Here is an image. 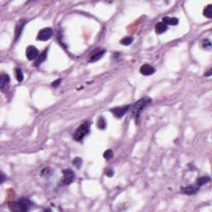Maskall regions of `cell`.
<instances>
[{
  "label": "cell",
  "instance_id": "obj_1",
  "mask_svg": "<svg viewBox=\"0 0 212 212\" xmlns=\"http://www.w3.org/2000/svg\"><path fill=\"white\" fill-rule=\"evenodd\" d=\"M151 102H152V100H151L150 98H148V97H144V98H143L141 100L137 101V102L133 105V108H132V116L135 119L136 123H138V119H139V117H140L142 111H143Z\"/></svg>",
  "mask_w": 212,
  "mask_h": 212
},
{
  "label": "cell",
  "instance_id": "obj_2",
  "mask_svg": "<svg viewBox=\"0 0 212 212\" xmlns=\"http://www.w3.org/2000/svg\"><path fill=\"white\" fill-rule=\"evenodd\" d=\"M31 205H32V203H31V201L28 199H27V198H21L17 202H15L13 204H11V205H9V207L11 209V211L25 212L29 211Z\"/></svg>",
  "mask_w": 212,
  "mask_h": 212
},
{
  "label": "cell",
  "instance_id": "obj_3",
  "mask_svg": "<svg viewBox=\"0 0 212 212\" xmlns=\"http://www.w3.org/2000/svg\"><path fill=\"white\" fill-rule=\"evenodd\" d=\"M89 128H90V125L89 122H85L81 124V126H79L75 132L74 136H73L75 140L77 142H81L82 139L89 134Z\"/></svg>",
  "mask_w": 212,
  "mask_h": 212
},
{
  "label": "cell",
  "instance_id": "obj_4",
  "mask_svg": "<svg viewBox=\"0 0 212 212\" xmlns=\"http://www.w3.org/2000/svg\"><path fill=\"white\" fill-rule=\"evenodd\" d=\"M52 34H53V32L51 28H49V27L42 28L39 31V33L37 34V39L38 41H48L49 39L52 37Z\"/></svg>",
  "mask_w": 212,
  "mask_h": 212
},
{
  "label": "cell",
  "instance_id": "obj_5",
  "mask_svg": "<svg viewBox=\"0 0 212 212\" xmlns=\"http://www.w3.org/2000/svg\"><path fill=\"white\" fill-rule=\"evenodd\" d=\"M62 174H63L62 182L65 185H70L75 181V174L71 169H65L62 171Z\"/></svg>",
  "mask_w": 212,
  "mask_h": 212
},
{
  "label": "cell",
  "instance_id": "obj_6",
  "mask_svg": "<svg viewBox=\"0 0 212 212\" xmlns=\"http://www.w3.org/2000/svg\"><path fill=\"white\" fill-rule=\"evenodd\" d=\"M129 108H130V105H124L123 107H115V108L111 109L110 112L117 118H122L127 112L129 111Z\"/></svg>",
  "mask_w": 212,
  "mask_h": 212
},
{
  "label": "cell",
  "instance_id": "obj_7",
  "mask_svg": "<svg viewBox=\"0 0 212 212\" xmlns=\"http://www.w3.org/2000/svg\"><path fill=\"white\" fill-rule=\"evenodd\" d=\"M201 186L198 184L197 182H196L193 185H190V186H186V187H182L181 189V192L182 194H185V195H194L197 192L199 189H200Z\"/></svg>",
  "mask_w": 212,
  "mask_h": 212
},
{
  "label": "cell",
  "instance_id": "obj_8",
  "mask_svg": "<svg viewBox=\"0 0 212 212\" xmlns=\"http://www.w3.org/2000/svg\"><path fill=\"white\" fill-rule=\"evenodd\" d=\"M38 50H37L34 46H29L26 51V56L27 57V59L29 61H33L38 56Z\"/></svg>",
  "mask_w": 212,
  "mask_h": 212
},
{
  "label": "cell",
  "instance_id": "obj_9",
  "mask_svg": "<svg viewBox=\"0 0 212 212\" xmlns=\"http://www.w3.org/2000/svg\"><path fill=\"white\" fill-rule=\"evenodd\" d=\"M139 71H140V73H141L142 75H151L155 73L156 70H155V68H154L153 66H151V65H149V64H144V65H143V66L140 67Z\"/></svg>",
  "mask_w": 212,
  "mask_h": 212
},
{
  "label": "cell",
  "instance_id": "obj_10",
  "mask_svg": "<svg viewBox=\"0 0 212 212\" xmlns=\"http://www.w3.org/2000/svg\"><path fill=\"white\" fill-rule=\"evenodd\" d=\"M104 50H100V49H96L94 52H92V55L89 57V62H95L97 61L100 59L102 56H104Z\"/></svg>",
  "mask_w": 212,
  "mask_h": 212
},
{
  "label": "cell",
  "instance_id": "obj_11",
  "mask_svg": "<svg viewBox=\"0 0 212 212\" xmlns=\"http://www.w3.org/2000/svg\"><path fill=\"white\" fill-rule=\"evenodd\" d=\"M47 49H46V50H44L43 52H41V54H40V56H38L37 59L36 60L34 65H35L36 66H39L41 63L44 62L45 61L47 60Z\"/></svg>",
  "mask_w": 212,
  "mask_h": 212
},
{
  "label": "cell",
  "instance_id": "obj_12",
  "mask_svg": "<svg viewBox=\"0 0 212 212\" xmlns=\"http://www.w3.org/2000/svg\"><path fill=\"white\" fill-rule=\"evenodd\" d=\"M163 22L165 23L167 26L168 25H171V26H176L177 25L179 22L178 18H171V17H164L163 18Z\"/></svg>",
  "mask_w": 212,
  "mask_h": 212
},
{
  "label": "cell",
  "instance_id": "obj_13",
  "mask_svg": "<svg viewBox=\"0 0 212 212\" xmlns=\"http://www.w3.org/2000/svg\"><path fill=\"white\" fill-rule=\"evenodd\" d=\"M168 30V26L163 22L157 23L155 26V32L157 34H163Z\"/></svg>",
  "mask_w": 212,
  "mask_h": 212
},
{
  "label": "cell",
  "instance_id": "obj_14",
  "mask_svg": "<svg viewBox=\"0 0 212 212\" xmlns=\"http://www.w3.org/2000/svg\"><path fill=\"white\" fill-rule=\"evenodd\" d=\"M9 81H10V78L7 75H1V77H0V88H1V89H4V87L9 83Z\"/></svg>",
  "mask_w": 212,
  "mask_h": 212
},
{
  "label": "cell",
  "instance_id": "obj_15",
  "mask_svg": "<svg viewBox=\"0 0 212 212\" xmlns=\"http://www.w3.org/2000/svg\"><path fill=\"white\" fill-rule=\"evenodd\" d=\"M203 14L205 18H212V4H209L205 7L204 11H203Z\"/></svg>",
  "mask_w": 212,
  "mask_h": 212
},
{
  "label": "cell",
  "instance_id": "obj_16",
  "mask_svg": "<svg viewBox=\"0 0 212 212\" xmlns=\"http://www.w3.org/2000/svg\"><path fill=\"white\" fill-rule=\"evenodd\" d=\"M15 75H16V78L18 82H22L23 81V74H22V70L20 68H16L15 69Z\"/></svg>",
  "mask_w": 212,
  "mask_h": 212
},
{
  "label": "cell",
  "instance_id": "obj_17",
  "mask_svg": "<svg viewBox=\"0 0 212 212\" xmlns=\"http://www.w3.org/2000/svg\"><path fill=\"white\" fill-rule=\"evenodd\" d=\"M97 126H98V129H104L106 128V122H105V119L104 118H99L98 119V122H97Z\"/></svg>",
  "mask_w": 212,
  "mask_h": 212
},
{
  "label": "cell",
  "instance_id": "obj_18",
  "mask_svg": "<svg viewBox=\"0 0 212 212\" xmlns=\"http://www.w3.org/2000/svg\"><path fill=\"white\" fill-rule=\"evenodd\" d=\"M210 181H211V178L208 177H200V178L197 179L196 182L201 186H203V185H205V184H206V183H208Z\"/></svg>",
  "mask_w": 212,
  "mask_h": 212
},
{
  "label": "cell",
  "instance_id": "obj_19",
  "mask_svg": "<svg viewBox=\"0 0 212 212\" xmlns=\"http://www.w3.org/2000/svg\"><path fill=\"white\" fill-rule=\"evenodd\" d=\"M133 41H134V39H133L132 37H123V39L120 41V43L123 45V46H129V45H130L131 43L133 42Z\"/></svg>",
  "mask_w": 212,
  "mask_h": 212
},
{
  "label": "cell",
  "instance_id": "obj_20",
  "mask_svg": "<svg viewBox=\"0 0 212 212\" xmlns=\"http://www.w3.org/2000/svg\"><path fill=\"white\" fill-rule=\"evenodd\" d=\"M23 26H24V22H19V25L17 26V29H16V40L18 38V37L21 35V33H22V30L23 28Z\"/></svg>",
  "mask_w": 212,
  "mask_h": 212
},
{
  "label": "cell",
  "instance_id": "obj_21",
  "mask_svg": "<svg viewBox=\"0 0 212 212\" xmlns=\"http://www.w3.org/2000/svg\"><path fill=\"white\" fill-rule=\"evenodd\" d=\"M72 163H73V165H74L75 168L79 169V168H81L82 159L81 157H75V158H74L73 161H72Z\"/></svg>",
  "mask_w": 212,
  "mask_h": 212
},
{
  "label": "cell",
  "instance_id": "obj_22",
  "mask_svg": "<svg viewBox=\"0 0 212 212\" xmlns=\"http://www.w3.org/2000/svg\"><path fill=\"white\" fill-rule=\"evenodd\" d=\"M104 157L105 158V159H107V160H109V159H111L112 157H113V156H114V153H113V151L112 150H110V149H108V150H106L105 152L104 153Z\"/></svg>",
  "mask_w": 212,
  "mask_h": 212
},
{
  "label": "cell",
  "instance_id": "obj_23",
  "mask_svg": "<svg viewBox=\"0 0 212 212\" xmlns=\"http://www.w3.org/2000/svg\"><path fill=\"white\" fill-rule=\"evenodd\" d=\"M202 46H203L204 48H211V41H209L208 39H205V40L203 41Z\"/></svg>",
  "mask_w": 212,
  "mask_h": 212
},
{
  "label": "cell",
  "instance_id": "obj_24",
  "mask_svg": "<svg viewBox=\"0 0 212 212\" xmlns=\"http://www.w3.org/2000/svg\"><path fill=\"white\" fill-rule=\"evenodd\" d=\"M105 174H106V176L109 177H111L114 176V171H113L112 169H110V168H107V169L105 170Z\"/></svg>",
  "mask_w": 212,
  "mask_h": 212
},
{
  "label": "cell",
  "instance_id": "obj_25",
  "mask_svg": "<svg viewBox=\"0 0 212 212\" xmlns=\"http://www.w3.org/2000/svg\"><path fill=\"white\" fill-rule=\"evenodd\" d=\"M61 79H57V80H56L55 81L52 83V87H57V86L61 84Z\"/></svg>",
  "mask_w": 212,
  "mask_h": 212
},
{
  "label": "cell",
  "instance_id": "obj_26",
  "mask_svg": "<svg viewBox=\"0 0 212 212\" xmlns=\"http://www.w3.org/2000/svg\"><path fill=\"white\" fill-rule=\"evenodd\" d=\"M211 70H209V71L206 72V74H205V76L208 77V76H211Z\"/></svg>",
  "mask_w": 212,
  "mask_h": 212
},
{
  "label": "cell",
  "instance_id": "obj_27",
  "mask_svg": "<svg viewBox=\"0 0 212 212\" xmlns=\"http://www.w3.org/2000/svg\"><path fill=\"white\" fill-rule=\"evenodd\" d=\"M4 175L2 173V179H1V183H4Z\"/></svg>",
  "mask_w": 212,
  "mask_h": 212
}]
</instances>
